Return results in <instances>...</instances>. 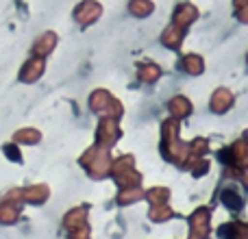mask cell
Instances as JSON below:
<instances>
[{
  "label": "cell",
  "mask_w": 248,
  "mask_h": 239,
  "mask_svg": "<svg viewBox=\"0 0 248 239\" xmlns=\"http://www.w3.org/2000/svg\"><path fill=\"white\" fill-rule=\"evenodd\" d=\"M222 202L233 211H237L242 207V200H240V196H237L235 192H224L222 194Z\"/></svg>",
  "instance_id": "1"
},
{
  "label": "cell",
  "mask_w": 248,
  "mask_h": 239,
  "mask_svg": "<svg viewBox=\"0 0 248 239\" xmlns=\"http://www.w3.org/2000/svg\"><path fill=\"white\" fill-rule=\"evenodd\" d=\"M233 235H235V228H231V226H222V228H220V237L229 239V237H233Z\"/></svg>",
  "instance_id": "2"
}]
</instances>
